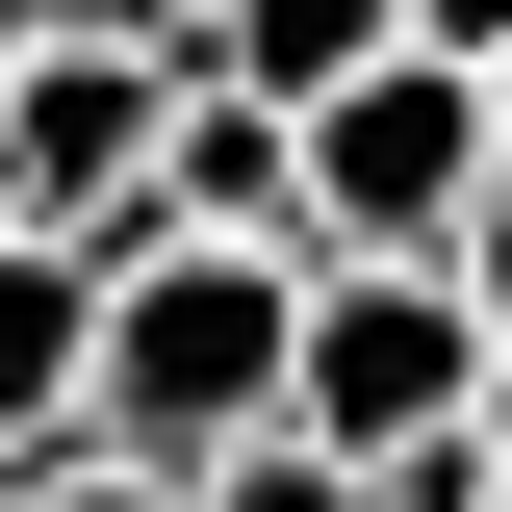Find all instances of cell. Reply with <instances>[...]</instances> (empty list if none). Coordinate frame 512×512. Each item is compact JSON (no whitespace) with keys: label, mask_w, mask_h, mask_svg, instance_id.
I'll use <instances>...</instances> for the list:
<instances>
[{"label":"cell","mask_w":512,"mask_h":512,"mask_svg":"<svg viewBox=\"0 0 512 512\" xmlns=\"http://www.w3.org/2000/svg\"><path fill=\"white\" fill-rule=\"evenodd\" d=\"M282 359H308V256H103V359H77V461H128V487H205V461L282 436Z\"/></svg>","instance_id":"6da1fadb"},{"label":"cell","mask_w":512,"mask_h":512,"mask_svg":"<svg viewBox=\"0 0 512 512\" xmlns=\"http://www.w3.org/2000/svg\"><path fill=\"white\" fill-rule=\"evenodd\" d=\"M461 205H487V77H436V52L333 77V103L282 128V256H308V282H436Z\"/></svg>","instance_id":"7a4b0ae2"},{"label":"cell","mask_w":512,"mask_h":512,"mask_svg":"<svg viewBox=\"0 0 512 512\" xmlns=\"http://www.w3.org/2000/svg\"><path fill=\"white\" fill-rule=\"evenodd\" d=\"M154 154H180V52H103V26H52V52L0 77V231L26 256H154Z\"/></svg>","instance_id":"3957f363"},{"label":"cell","mask_w":512,"mask_h":512,"mask_svg":"<svg viewBox=\"0 0 512 512\" xmlns=\"http://www.w3.org/2000/svg\"><path fill=\"white\" fill-rule=\"evenodd\" d=\"M282 436H308L333 487H384L410 436H487V333H461V282H308V359H282Z\"/></svg>","instance_id":"277c9868"},{"label":"cell","mask_w":512,"mask_h":512,"mask_svg":"<svg viewBox=\"0 0 512 512\" xmlns=\"http://www.w3.org/2000/svg\"><path fill=\"white\" fill-rule=\"evenodd\" d=\"M384 52H410V0H205V52H180V77H231L256 128H308L333 77H384Z\"/></svg>","instance_id":"5b68a950"},{"label":"cell","mask_w":512,"mask_h":512,"mask_svg":"<svg viewBox=\"0 0 512 512\" xmlns=\"http://www.w3.org/2000/svg\"><path fill=\"white\" fill-rule=\"evenodd\" d=\"M77 359H103V282L0 231V487H26V461H77Z\"/></svg>","instance_id":"8992f818"},{"label":"cell","mask_w":512,"mask_h":512,"mask_svg":"<svg viewBox=\"0 0 512 512\" xmlns=\"http://www.w3.org/2000/svg\"><path fill=\"white\" fill-rule=\"evenodd\" d=\"M180 512H359V487H333V461H308V436H256V461H205V487H180Z\"/></svg>","instance_id":"52a82bcc"},{"label":"cell","mask_w":512,"mask_h":512,"mask_svg":"<svg viewBox=\"0 0 512 512\" xmlns=\"http://www.w3.org/2000/svg\"><path fill=\"white\" fill-rule=\"evenodd\" d=\"M0 512H180V487H128V461H26Z\"/></svg>","instance_id":"ba28073f"},{"label":"cell","mask_w":512,"mask_h":512,"mask_svg":"<svg viewBox=\"0 0 512 512\" xmlns=\"http://www.w3.org/2000/svg\"><path fill=\"white\" fill-rule=\"evenodd\" d=\"M410 52H436V77H487V52H512V0H410Z\"/></svg>","instance_id":"9c48e42d"},{"label":"cell","mask_w":512,"mask_h":512,"mask_svg":"<svg viewBox=\"0 0 512 512\" xmlns=\"http://www.w3.org/2000/svg\"><path fill=\"white\" fill-rule=\"evenodd\" d=\"M77 26H103V52H205V0H77Z\"/></svg>","instance_id":"30bf717a"},{"label":"cell","mask_w":512,"mask_h":512,"mask_svg":"<svg viewBox=\"0 0 512 512\" xmlns=\"http://www.w3.org/2000/svg\"><path fill=\"white\" fill-rule=\"evenodd\" d=\"M487 180H512V52H487Z\"/></svg>","instance_id":"8fae6325"}]
</instances>
